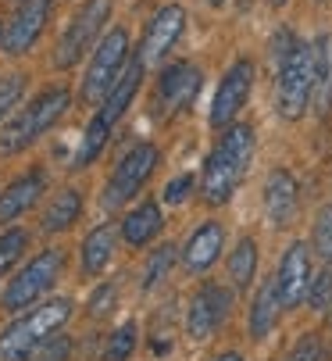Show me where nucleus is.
<instances>
[{
  "label": "nucleus",
  "instance_id": "72a5a7b5",
  "mask_svg": "<svg viewBox=\"0 0 332 361\" xmlns=\"http://www.w3.org/2000/svg\"><path fill=\"white\" fill-rule=\"evenodd\" d=\"M193 183H197V179H193L190 172H183V176H176V179H172L168 186H164V193H161V197H164V204H172V208H176V204H183V200L190 197V190H193Z\"/></svg>",
  "mask_w": 332,
  "mask_h": 361
},
{
  "label": "nucleus",
  "instance_id": "2eb2a0df",
  "mask_svg": "<svg viewBox=\"0 0 332 361\" xmlns=\"http://www.w3.org/2000/svg\"><path fill=\"white\" fill-rule=\"evenodd\" d=\"M47 15H50V0H22V8L8 22V36H4L8 54H25V50L39 39Z\"/></svg>",
  "mask_w": 332,
  "mask_h": 361
},
{
  "label": "nucleus",
  "instance_id": "f704fd0d",
  "mask_svg": "<svg viewBox=\"0 0 332 361\" xmlns=\"http://www.w3.org/2000/svg\"><path fill=\"white\" fill-rule=\"evenodd\" d=\"M214 361H243V354H236V350H229V354H218Z\"/></svg>",
  "mask_w": 332,
  "mask_h": 361
},
{
  "label": "nucleus",
  "instance_id": "dca6fc26",
  "mask_svg": "<svg viewBox=\"0 0 332 361\" xmlns=\"http://www.w3.org/2000/svg\"><path fill=\"white\" fill-rule=\"evenodd\" d=\"M221 243H226V229H221L218 222H204L183 247V269L190 276H200L207 272L214 262H218V254H221Z\"/></svg>",
  "mask_w": 332,
  "mask_h": 361
},
{
  "label": "nucleus",
  "instance_id": "39448f33",
  "mask_svg": "<svg viewBox=\"0 0 332 361\" xmlns=\"http://www.w3.org/2000/svg\"><path fill=\"white\" fill-rule=\"evenodd\" d=\"M129 68V36L125 29H111L104 32V39L93 50V61L86 68L82 79V100L86 104H104V97L115 90V82L122 79V72Z\"/></svg>",
  "mask_w": 332,
  "mask_h": 361
},
{
  "label": "nucleus",
  "instance_id": "5701e85b",
  "mask_svg": "<svg viewBox=\"0 0 332 361\" xmlns=\"http://www.w3.org/2000/svg\"><path fill=\"white\" fill-rule=\"evenodd\" d=\"M107 140H111V126L104 122V118H90V126L82 129V140H79V147H75V158H72V169L79 172V169H86V165H93L97 158H100V150L107 147Z\"/></svg>",
  "mask_w": 332,
  "mask_h": 361
},
{
  "label": "nucleus",
  "instance_id": "cd10ccee",
  "mask_svg": "<svg viewBox=\"0 0 332 361\" xmlns=\"http://www.w3.org/2000/svg\"><path fill=\"white\" fill-rule=\"evenodd\" d=\"M307 300H311L314 312H328V307H332V269H321V272L311 279Z\"/></svg>",
  "mask_w": 332,
  "mask_h": 361
},
{
  "label": "nucleus",
  "instance_id": "4468645a",
  "mask_svg": "<svg viewBox=\"0 0 332 361\" xmlns=\"http://www.w3.org/2000/svg\"><path fill=\"white\" fill-rule=\"evenodd\" d=\"M297 212H300V186H297V179L286 169H275L268 176V183H264V215H268V222L275 229H286V226H293Z\"/></svg>",
  "mask_w": 332,
  "mask_h": 361
},
{
  "label": "nucleus",
  "instance_id": "20e7f679",
  "mask_svg": "<svg viewBox=\"0 0 332 361\" xmlns=\"http://www.w3.org/2000/svg\"><path fill=\"white\" fill-rule=\"evenodd\" d=\"M72 104V93L65 86H54V90H43L29 108H22L18 118H11L4 129H0V158L8 154H18L25 150L29 143H36L47 129H54L61 122V115L68 111Z\"/></svg>",
  "mask_w": 332,
  "mask_h": 361
},
{
  "label": "nucleus",
  "instance_id": "f257e3e1",
  "mask_svg": "<svg viewBox=\"0 0 332 361\" xmlns=\"http://www.w3.org/2000/svg\"><path fill=\"white\" fill-rule=\"evenodd\" d=\"M254 158V129L250 126H229L207 154L204 172H200V197L207 204H229L233 193L240 190L247 165Z\"/></svg>",
  "mask_w": 332,
  "mask_h": 361
},
{
  "label": "nucleus",
  "instance_id": "9b49d317",
  "mask_svg": "<svg viewBox=\"0 0 332 361\" xmlns=\"http://www.w3.org/2000/svg\"><path fill=\"white\" fill-rule=\"evenodd\" d=\"M250 86H254V61L240 58L226 75H221L218 93L211 100V126L214 129H229L236 122V115L243 111L247 97H250Z\"/></svg>",
  "mask_w": 332,
  "mask_h": 361
},
{
  "label": "nucleus",
  "instance_id": "a211bd4d",
  "mask_svg": "<svg viewBox=\"0 0 332 361\" xmlns=\"http://www.w3.org/2000/svg\"><path fill=\"white\" fill-rule=\"evenodd\" d=\"M43 190H47V176H43V169H32L29 176L15 179L4 193H0V222H11V219H18L22 212H29L32 204L39 200Z\"/></svg>",
  "mask_w": 332,
  "mask_h": 361
},
{
  "label": "nucleus",
  "instance_id": "f3484780",
  "mask_svg": "<svg viewBox=\"0 0 332 361\" xmlns=\"http://www.w3.org/2000/svg\"><path fill=\"white\" fill-rule=\"evenodd\" d=\"M143 72H147V65H143L140 58H133L129 68L122 72V79L115 82V90L104 97V104H100L97 118H104L111 129H115L118 118H122V115L129 111V104H133V97H136V90H140V82H143Z\"/></svg>",
  "mask_w": 332,
  "mask_h": 361
},
{
  "label": "nucleus",
  "instance_id": "f8f14e48",
  "mask_svg": "<svg viewBox=\"0 0 332 361\" xmlns=\"http://www.w3.org/2000/svg\"><path fill=\"white\" fill-rule=\"evenodd\" d=\"M183 29H186V11L179 4H164L154 18H150V29L143 36V47H140V61L150 68L157 61H164L172 54V47L183 39Z\"/></svg>",
  "mask_w": 332,
  "mask_h": 361
},
{
  "label": "nucleus",
  "instance_id": "473e14b6",
  "mask_svg": "<svg viewBox=\"0 0 332 361\" xmlns=\"http://www.w3.org/2000/svg\"><path fill=\"white\" fill-rule=\"evenodd\" d=\"M115 300H118V290L111 286V283L97 286V293L90 297V315H93V319H104L111 307H115Z\"/></svg>",
  "mask_w": 332,
  "mask_h": 361
},
{
  "label": "nucleus",
  "instance_id": "7c9ffc66",
  "mask_svg": "<svg viewBox=\"0 0 332 361\" xmlns=\"http://www.w3.org/2000/svg\"><path fill=\"white\" fill-rule=\"evenodd\" d=\"M286 361H325V347H321L318 333L300 336V343L290 350V357H286Z\"/></svg>",
  "mask_w": 332,
  "mask_h": 361
},
{
  "label": "nucleus",
  "instance_id": "0eeeda50",
  "mask_svg": "<svg viewBox=\"0 0 332 361\" xmlns=\"http://www.w3.org/2000/svg\"><path fill=\"white\" fill-rule=\"evenodd\" d=\"M157 147L154 143H136L125 158L115 165V172H111V179H107V186H104V208L107 212H115V208H122V204H129L140 190H143V183L154 176V169H157Z\"/></svg>",
  "mask_w": 332,
  "mask_h": 361
},
{
  "label": "nucleus",
  "instance_id": "1a4fd4ad",
  "mask_svg": "<svg viewBox=\"0 0 332 361\" xmlns=\"http://www.w3.org/2000/svg\"><path fill=\"white\" fill-rule=\"evenodd\" d=\"M200 82H204V75H200L197 65H190V61L168 65L161 72L157 90H154V115L157 118H172V115L186 111L197 100V93H200Z\"/></svg>",
  "mask_w": 332,
  "mask_h": 361
},
{
  "label": "nucleus",
  "instance_id": "a878e982",
  "mask_svg": "<svg viewBox=\"0 0 332 361\" xmlns=\"http://www.w3.org/2000/svg\"><path fill=\"white\" fill-rule=\"evenodd\" d=\"M136 350V322L118 326L104 343V361H129V354Z\"/></svg>",
  "mask_w": 332,
  "mask_h": 361
},
{
  "label": "nucleus",
  "instance_id": "423d86ee",
  "mask_svg": "<svg viewBox=\"0 0 332 361\" xmlns=\"http://www.w3.org/2000/svg\"><path fill=\"white\" fill-rule=\"evenodd\" d=\"M65 269V250L58 247H47L43 254H36L32 262L8 283L4 297H0V304H4V312H25V307H32L54 283H58Z\"/></svg>",
  "mask_w": 332,
  "mask_h": 361
},
{
  "label": "nucleus",
  "instance_id": "bb28decb",
  "mask_svg": "<svg viewBox=\"0 0 332 361\" xmlns=\"http://www.w3.org/2000/svg\"><path fill=\"white\" fill-rule=\"evenodd\" d=\"M25 243H29V233H25V229H8V233H0V276L11 272V265L22 257Z\"/></svg>",
  "mask_w": 332,
  "mask_h": 361
},
{
  "label": "nucleus",
  "instance_id": "c9c22d12",
  "mask_svg": "<svg viewBox=\"0 0 332 361\" xmlns=\"http://www.w3.org/2000/svg\"><path fill=\"white\" fill-rule=\"evenodd\" d=\"M271 4H275V8H279V4H286V0H271Z\"/></svg>",
  "mask_w": 332,
  "mask_h": 361
},
{
  "label": "nucleus",
  "instance_id": "6ab92c4d",
  "mask_svg": "<svg viewBox=\"0 0 332 361\" xmlns=\"http://www.w3.org/2000/svg\"><path fill=\"white\" fill-rule=\"evenodd\" d=\"M283 315V297H279V286H275V279H264V286L254 293V304H250V340H264L275 322H279Z\"/></svg>",
  "mask_w": 332,
  "mask_h": 361
},
{
  "label": "nucleus",
  "instance_id": "aec40b11",
  "mask_svg": "<svg viewBox=\"0 0 332 361\" xmlns=\"http://www.w3.org/2000/svg\"><path fill=\"white\" fill-rule=\"evenodd\" d=\"M115 247H118V226H97L86 240H82V276H100L107 269V262L115 257Z\"/></svg>",
  "mask_w": 332,
  "mask_h": 361
},
{
  "label": "nucleus",
  "instance_id": "4c0bfd02",
  "mask_svg": "<svg viewBox=\"0 0 332 361\" xmlns=\"http://www.w3.org/2000/svg\"><path fill=\"white\" fill-rule=\"evenodd\" d=\"M211 4H221V0H211Z\"/></svg>",
  "mask_w": 332,
  "mask_h": 361
},
{
  "label": "nucleus",
  "instance_id": "f03ea898",
  "mask_svg": "<svg viewBox=\"0 0 332 361\" xmlns=\"http://www.w3.org/2000/svg\"><path fill=\"white\" fill-rule=\"evenodd\" d=\"M318 82H325V39L297 43L290 50V58L283 61L279 86H275V108H279L286 122H297L307 111Z\"/></svg>",
  "mask_w": 332,
  "mask_h": 361
},
{
  "label": "nucleus",
  "instance_id": "e433bc0d",
  "mask_svg": "<svg viewBox=\"0 0 332 361\" xmlns=\"http://www.w3.org/2000/svg\"><path fill=\"white\" fill-rule=\"evenodd\" d=\"M4 36H8V29H0V39H4Z\"/></svg>",
  "mask_w": 332,
  "mask_h": 361
},
{
  "label": "nucleus",
  "instance_id": "4be33fe9",
  "mask_svg": "<svg viewBox=\"0 0 332 361\" xmlns=\"http://www.w3.org/2000/svg\"><path fill=\"white\" fill-rule=\"evenodd\" d=\"M79 212H82L79 190H61L58 197L50 200V208L43 212V233H61V229H68V226L79 219Z\"/></svg>",
  "mask_w": 332,
  "mask_h": 361
},
{
  "label": "nucleus",
  "instance_id": "c756f323",
  "mask_svg": "<svg viewBox=\"0 0 332 361\" xmlns=\"http://www.w3.org/2000/svg\"><path fill=\"white\" fill-rule=\"evenodd\" d=\"M22 90H25V75H4L0 79V118H4L18 100H22Z\"/></svg>",
  "mask_w": 332,
  "mask_h": 361
},
{
  "label": "nucleus",
  "instance_id": "9d476101",
  "mask_svg": "<svg viewBox=\"0 0 332 361\" xmlns=\"http://www.w3.org/2000/svg\"><path fill=\"white\" fill-rule=\"evenodd\" d=\"M233 300H236V293H233L229 286H221V283H204V286L193 293V300H190L186 333H190L193 340H211V336L221 329V322L229 319Z\"/></svg>",
  "mask_w": 332,
  "mask_h": 361
},
{
  "label": "nucleus",
  "instance_id": "393cba45",
  "mask_svg": "<svg viewBox=\"0 0 332 361\" xmlns=\"http://www.w3.org/2000/svg\"><path fill=\"white\" fill-rule=\"evenodd\" d=\"M176 257H179V247H176V243H161L157 250H150L147 265H143V279H140V290H143V293L157 290V286H161L164 279H168V272H172V265H176Z\"/></svg>",
  "mask_w": 332,
  "mask_h": 361
},
{
  "label": "nucleus",
  "instance_id": "7ed1b4c3",
  "mask_svg": "<svg viewBox=\"0 0 332 361\" xmlns=\"http://www.w3.org/2000/svg\"><path fill=\"white\" fill-rule=\"evenodd\" d=\"M72 319V300L58 297L47 300L32 312H25L22 319H15L4 333H0V361H29L54 333Z\"/></svg>",
  "mask_w": 332,
  "mask_h": 361
},
{
  "label": "nucleus",
  "instance_id": "c85d7f7f",
  "mask_svg": "<svg viewBox=\"0 0 332 361\" xmlns=\"http://www.w3.org/2000/svg\"><path fill=\"white\" fill-rule=\"evenodd\" d=\"M314 250L332 265V204L318 212L314 219Z\"/></svg>",
  "mask_w": 332,
  "mask_h": 361
},
{
  "label": "nucleus",
  "instance_id": "412c9836",
  "mask_svg": "<svg viewBox=\"0 0 332 361\" xmlns=\"http://www.w3.org/2000/svg\"><path fill=\"white\" fill-rule=\"evenodd\" d=\"M161 226H164L161 208L154 200H143V204H136V208L122 219V236H125L129 247H147L161 233Z\"/></svg>",
  "mask_w": 332,
  "mask_h": 361
},
{
  "label": "nucleus",
  "instance_id": "6e6552de",
  "mask_svg": "<svg viewBox=\"0 0 332 361\" xmlns=\"http://www.w3.org/2000/svg\"><path fill=\"white\" fill-rule=\"evenodd\" d=\"M111 18V0H86V8L68 22L65 36L58 39V50H54V65L58 68H72L86 58V50L93 47L97 32L104 29V22Z\"/></svg>",
  "mask_w": 332,
  "mask_h": 361
},
{
  "label": "nucleus",
  "instance_id": "b1692460",
  "mask_svg": "<svg viewBox=\"0 0 332 361\" xmlns=\"http://www.w3.org/2000/svg\"><path fill=\"white\" fill-rule=\"evenodd\" d=\"M257 276V243L250 236H243L236 243V250L229 254V279H233V290H247Z\"/></svg>",
  "mask_w": 332,
  "mask_h": 361
},
{
  "label": "nucleus",
  "instance_id": "ddd939ff",
  "mask_svg": "<svg viewBox=\"0 0 332 361\" xmlns=\"http://www.w3.org/2000/svg\"><path fill=\"white\" fill-rule=\"evenodd\" d=\"M275 286H279L283 307H297L307 297V286H311V250H307V243L286 247L279 272H275Z\"/></svg>",
  "mask_w": 332,
  "mask_h": 361
},
{
  "label": "nucleus",
  "instance_id": "2f4dec72",
  "mask_svg": "<svg viewBox=\"0 0 332 361\" xmlns=\"http://www.w3.org/2000/svg\"><path fill=\"white\" fill-rule=\"evenodd\" d=\"M68 354H72V340L68 336H50L32 357L36 361H68Z\"/></svg>",
  "mask_w": 332,
  "mask_h": 361
}]
</instances>
